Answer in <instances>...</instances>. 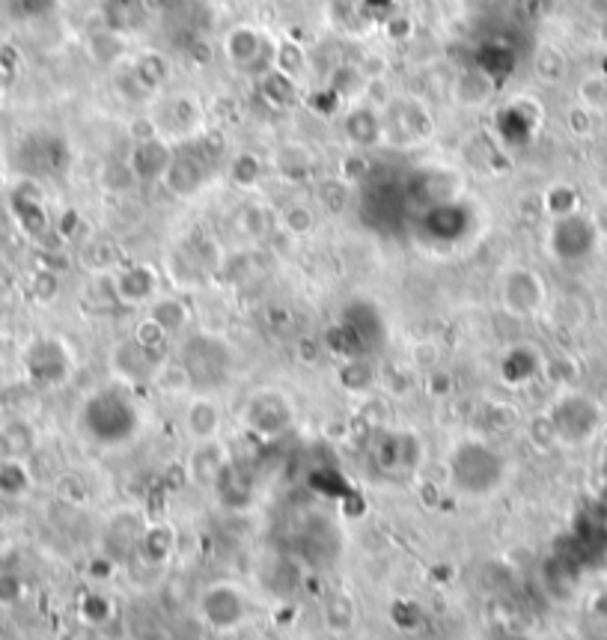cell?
<instances>
[{
    "label": "cell",
    "instance_id": "6da1fadb",
    "mask_svg": "<svg viewBox=\"0 0 607 640\" xmlns=\"http://www.w3.org/2000/svg\"><path fill=\"white\" fill-rule=\"evenodd\" d=\"M450 489L462 498H488L506 483V459L483 438H462L447 456Z\"/></svg>",
    "mask_w": 607,
    "mask_h": 640
},
{
    "label": "cell",
    "instance_id": "7a4b0ae2",
    "mask_svg": "<svg viewBox=\"0 0 607 640\" xmlns=\"http://www.w3.org/2000/svg\"><path fill=\"white\" fill-rule=\"evenodd\" d=\"M179 367L191 393H215L233 373V346L218 334H188L179 346Z\"/></svg>",
    "mask_w": 607,
    "mask_h": 640
},
{
    "label": "cell",
    "instance_id": "3957f363",
    "mask_svg": "<svg viewBox=\"0 0 607 640\" xmlns=\"http://www.w3.org/2000/svg\"><path fill=\"white\" fill-rule=\"evenodd\" d=\"M542 420H545L554 444H560V447H584L602 429L605 411L587 393H563Z\"/></svg>",
    "mask_w": 607,
    "mask_h": 640
},
{
    "label": "cell",
    "instance_id": "277c9868",
    "mask_svg": "<svg viewBox=\"0 0 607 640\" xmlns=\"http://www.w3.org/2000/svg\"><path fill=\"white\" fill-rule=\"evenodd\" d=\"M244 429L262 441H274L295 426V405L280 387H259L242 405Z\"/></svg>",
    "mask_w": 607,
    "mask_h": 640
},
{
    "label": "cell",
    "instance_id": "5b68a950",
    "mask_svg": "<svg viewBox=\"0 0 607 640\" xmlns=\"http://www.w3.org/2000/svg\"><path fill=\"white\" fill-rule=\"evenodd\" d=\"M500 307L515 319H536L548 307V283L530 265H509L497 280Z\"/></svg>",
    "mask_w": 607,
    "mask_h": 640
},
{
    "label": "cell",
    "instance_id": "8992f818",
    "mask_svg": "<svg viewBox=\"0 0 607 640\" xmlns=\"http://www.w3.org/2000/svg\"><path fill=\"white\" fill-rule=\"evenodd\" d=\"M381 120H384V143L414 146L435 134V117H432L429 105L414 96L390 99L381 108Z\"/></svg>",
    "mask_w": 607,
    "mask_h": 640
},
{
    "label": "cell",
    "instance_id": "52a82bcc",
    "mask_svg": "<svg viewBox=\"0 0 607 640\" xmlns=\"http://www.w3.org/2000/svg\"><path fill=\"white\" fill-rule=\"evenodd\" d=\"M197 611L212 632H233L247 617V599L233 581H215L200 593Z\"/></svg>",
    "mask_w": 607,
    "mask_h": 640
},
{
    "label": "cell",
    "instance_id": "ba28073f",
    "mask_svg": "<svg viewBox=\"0 0 607 640\" xmlns=\"http://www.w3.org/2000/svg\"><path fill=\"white\" fill-rule=\"evenodd\" d=\"M596 242H599V230H596V224H593L587 215H581V212H572V215H566V218H554L551 233H548L551 256H557L560 262L587 259V256L596 251Z\"/></svg>",
    "mask_w": 607,
    "mask_h": 640
},
{
    "label": "cell",
    "instance_id": "9c48e42d",
    "mask_svg": "<svg viewBox=\"0 0 607 640\" xmlns=\"http://www.w3.org/2000/svg\"><path fill=\"white\" fill-rule=\"evenodd\" d=\"M111 283L122 307H149L161 295V271L149 262L114 268Z\"/></svg>",
    "mask_w": 607,
    "mask_h": 640
},
{
    "label": "cell",
    "instance_id": "30bf717a",
    "mask_svg": "<svg viewBox=\"0 0 607 640\" xmlns=\"http://www.w3.org/2000/svg\"><path fill=\"white\" fill-rule=\"evenodd\" d=\"M233 465V453L221 438L212 441H197L188 450V462H185V474L194 486L200 489H215L224 477V471Z\"/></svg>",
    "mask_w": 607,
    "mask_h": 640
},
{
    "label": "cell",
    "instance_id": "8fae6325",
    "mask_svg": "<svg viewBox=\"0 0 607 640\" xmlns=\"http://www.w3.org/2000/svg\"><path fill=\"white\" fill-rule=\"evenodd\" d=\"M212 176V158L197 152V149H185V152H173L161 182L176 194V197H194Z\"/></svg>",
    "mask_w": 607,
    "mask_h": 640
},
{
    "label": "cell",
    "instance_id": "7c38bea8",
    "mask_svg": "<svg viewBox=\"0 0 607 640\" xmlns=\"http://www.w3.org/2000/svg\"><path fill=\"white\" fill-rule=\"evenodd\" d=\"M164 367V355L149 352L146 346H140L134 337H125L114 346L111 352V370L120 376L122 382L140 384V382H155L158 373Z\"/></svg>",
    "mask_w": 607,
    "mask_h": 640
},
{
    "label": "cell",
    "instance_id": "4fadbf2b",
    "mask_svg": "<svg viewBox=\"0 0 607 640\" xmlns=\"http://www.w3.org/2000/svg\"><path fill=\"white\" fill-rule=\"evenodd\" d=\"M143 533H146V521L137 510L111 512V518L105 521V530H102V548L111 560L134 557L140 551Z\"/></svg>",
    "mask_w": 607,
    "mask_h": 640
},
{
    "label": "cell",
    "instance_id": "5bb4252c",
    "mask_svg": "<svg viewBox=\"0 0 607 640\" xmlns=\"http://www.w3.org/2000/svg\"><path fill=\"white\" fill-rule=\"evenodd\" d=\"M182 429H185V435H188L191 444L221 438L224 414H221V405L215 402L212 393H191V396L185 399V408H182Z\"/></svg>",
    "mask_w": 607,
    "mask_h": 640
},
{
    "label": "cell",
    "instance_id": "9a60e30c",
    "mask_svg": "<svg viewBox=\"0 0 607 640\" xmlns=\"http://www.w3.org/2000/svg\"><path fill=\"white\" fill-rule=\"evenodd\" d=\"M497 96V78L486 69H462L450 84V102L462 111H483Z\"/></svg>",
    "mask_w": 607,
    "mask_h": 640
},
{
    "label": "cell",
    "instance_id": "2e32d148",
    "mask_svg": "<svg viewBox=\"0 0 607 640\" xmlns=\"http://www.w3.org/2000/svg\"><path fill=\"white\" fill-rule=\"evenodd\" d=\"M24 364H27V376H33L42 384H57L69 376V352L57 340H36L27 349Z\"/></svg>",
    "mask_w": 607,
    "mask_h": 640
},
{
    "label": "cell",
    "instance_id": "e0dca14e",
    "mask_svg": "<svg viewBox=\"0 0 607 640\" xmlns=\"http://www.w3.org/2000/svg\"><path fill=\"white\" fill-rule=\"evenodd\" d=\"M265 51H268V45H265V36H262V30L256 24H236L224 36V57H227V63L236 66V69H244V72L253 69L256 60Z\"/></svg>",
    "mask_w": 607,
    "mask_h": 640
},
{
    "label": "cell",
    "instance_id": "ac0fdd59",
    "mask_svg": "<svg viewBox=\"0 0 607 640\" xmlns=\"http://www.w3.org/2000/svg\"><path fill=\"white\" fill-rule=\"evenodd\" d=\"M343 131H346V140L355 146V149H372V146H381L384 143V120H381V108L375 105H358L346 114L343 120Z\"/></svg>",
    "mask_w": 607,
    "mask_h": 640
},
{
    "label": "cell",
    "instance_id": "d6986e66",
    "mask_svg": "<svg viewBox=\"0 0 607 640\" xmlns=\"http://www.w3.org/2000/svg\"><path fill=\"white\" fill-rule=\"evenodd\" d=\"M170 158H173V149L167 146V140H164V137H155V140L134 143L131 158H128V167L134 170L137 182H161V176H164Z\"/></svg>",
    "mask_w": 607,
    "mask_h": 640
},
{
    "label": "cell",
    "instance_id": "ffe728a7",
    "mask_svg": "<svg viewBox=\"0 0 607 640\" xmlns=\"http://www.w3.org/2000/svg\"><path fill=\"white\" fill-rule=\"evenodd\" d=\"M530 69H533V78L545 87H560L566 78H569V57L563 48L551 45V42H542L536 51H533V60H530Z\"/></svg>",
    "mask_w": 607,
    "mask_h": 640
},
{
    "label": "cell",
    "instance_id": "44dd1931",
    "mask_svg": "<svg viewBox=\"0 0 607 640\" xmlns=\"http://www.w3.org/2000/svg\"><path fill=\"white\" fill-rule=\"evenodd\" d=\"M146 316H149L155 325H161L170 337L185 334L188 325H191V310H188V304H185L182 298H176V295H158V298L146 307Z\"/></svg>",
    "mask_w": 607,
    "mask_h": 640
},
{
    "label": "cell",
    "instance_id": "7402d4cb",
    "mask_svg": "<svg viewBox=\"0 0 607 640\" xmlns=\"http://www.w3.org/2000/svg\"><path fill=\"white\" fill-rule=\"evenodd\" d=\"M274 224H277L274 215L262 203H247L233 218V230L247 242H262L274 230Z\"/></svg>",
    "mask_w": 607,
    "mask_h": 640
},
{
    "label": "cell",
    "instance_id": "603a6c76",
    "mask_svg": "<svg viewBox=\"0 0 607 640\" xmlns=\"http://www.w3.org/2000/svg\"><path fill=\"white\" fill-rule=\"evenodd\" d=\"M131 75H134V81L146 90V96L149 93H155V90H161L164 84H167V78H170V63L158 54V51H143L140 57H134V63H131Z\"/></svg>",
    "mask_w": 607,
    "mask_h": 640
},
{
    "label": "cell",
    "instance_id": "cb8c5ba5",
    "mask_svg": "<svg viewBox=\"0 0 607 640\" xmlns=\"http://www.w3.org/2000/svg\"><path fill=\"white\" fill-rule=\"evenodd\" d=\"M30 489H33V474L24 465V459L0 456V498L18 501L30 495Z\"/></svg>",
    "mask_w": 607,
    "mask_h": 640
},
{
    "label": "cell",
    "instance_id": "d4e9b609",
    "mask_svg": "<svg viewBox=\"0 0 607 640\" xmlns=\"http://www.w3.org/2000/svg\"><path fill=\"white\" fill-rule=\"evenodd\" d=\"M322 620L328 626V632L334 635H349L355 629L358 620V608L346 593H331L322 605Z\"/></svg>",
    "mask_w": 607,
    "mask_h": 640
},
{
    "label": "cell",
    "instance_id": "484cf974",
    "mask_svg": "<svg viewBox=\"0 0 607 640\" xmlns=\"http://www.w3.org/2000/svg\"><path fill=\"white\" fill-rule=\"evenodd\" d=\"M36 444V432L27 420H9L0 426V456L24 459Z\"/></svg>",
    "mask_w": 607,
    "mask_h": 640
},
{
    "label": "cell",
    "instance_id": "4316f807",
    "mask_svg": "<svg viewBox=\"0 0 607 640\" xmlns=\"http://www.w3.org/2000/svg\"><path fill=\"white\" fill-rule=\"evenodd\" d=\"M277 227L286 233V236H292V239H307L313 230H316V212H313V206H307V203H289V206H283L280 209V215H277Z\"/></svg>",
    "mask_w": 607,
    "mask_h": 640
},
{
    "label": "cell",
    "instance_id": "83f0119b",
    "mask_svg": "<svg viewBox=\"0 0 607 640\" xmlns=\"http://www.w3.org/2000/svg\"><path fill=\"white\" fill-rule=\"evenodd\" d=\"M578 105L590 114H607V75L605 72H587L578 81Z\"/></svg>",
    "mask_w": 607,
    "mask_h": 640
},
{
    "label": "cell",
    "instance_id": "f1b7e54d",
    "mask_svg": "<svg viewBox=\"0 0 607 640\" xmlns=\"http://www.w3.org/2000/svg\"><path fill=\"white\" fill-rule=\"evenodd\" d=\"M27 596V584L18 572L0 569V608H18Z\"/></svg>",
    "mask_w": 607,
    "mask_h": 640
},
{
    "label": "cell",
    "instance_id": "f546056e",
    "mask_svg": "<svg viewBox=\"0 0 607 640\" xmlns=\"http://www.w3.org/2000/svg\"><path fill=\"white\" fill-rule=\"evenodd\" d=\"M274 69L295 81L301 75V69H304V51L298 45H292V42H283L277 48V54H274Z\"/></svg>",
    "mask_w": 607,
    "mask_h": 640
},
{
    "label": "cell",
    "instance_id": "4dcf8cb0",
    "mask_svg": "<svg viewBox=\"0 0 607 640\" xmlns=\"http://www.w3.org/2000/svg\"><path fill=\"white\" fill-rule=\"evenodd\" d=\"M233 179L239 188H253L256 179H259V161L253 155H239L233 161Z\"/></svg>",
    "mask_w": 607,
    "mask_h": 640
},
{
    "label": "cell",
    "instance_id": "1f68e13d",
    "mask_svg": "<svg viewBox=\"0 0 607 640\" xmlns=\"http://www.w3.org/2000/svg\"><path fill=\"white\" fill-rule=\"evenodd\" d=\"M81 611H84V617L90 623H105L111 617V605H108L105 596H87L84 605H81Z\"/></svg>",
    "mask_w": 607,
    "mask_h": 640
},
{
    "label": "cell",
    "instance_id": "d6a6232c",
    "mask_svg": "<svg viewBox=\"0 0 607 640\" xmlns=\"http://www.w3.org/2000/svg\"><path fill=\"white\" fill-rule=\"evenodd\" d=\"M593 114L587 111V108H581V105H575L572 108V114H569V128L575 131V134H590V128H593Z\"/></svg>",
    "mask_w": 607,
    "mask_h": 640
},
{
    "label": "cell",
    "instance_id": "836d02e7",
    "mask_svg": "<svg viewBox=\"0 0 607 640\" xmlns=\"http://www.w3.org/2000/svg\"><path fill=\"white\" fill-rule=\"evenodd\" d=\"M587 9L607 24V0H587Z\"/></svg>",
    "mask_w": 607,
    "mask_h": 640
}]
</instances>
